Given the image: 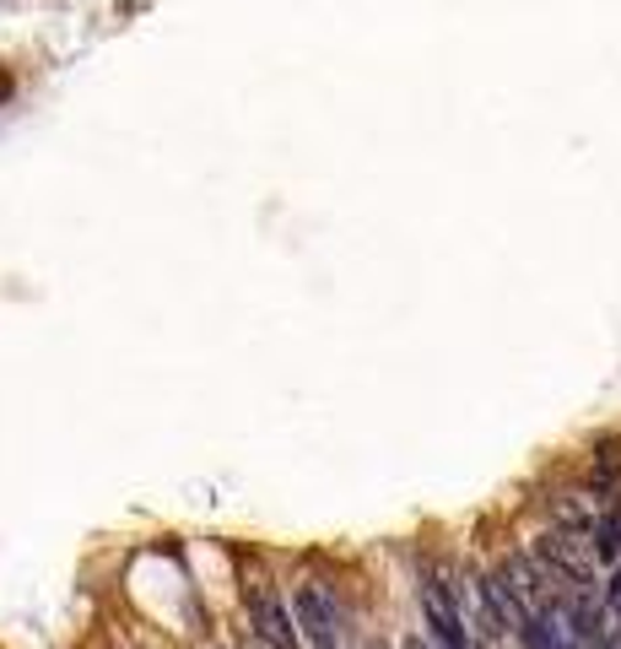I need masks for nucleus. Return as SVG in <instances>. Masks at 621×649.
Wrapping results in <instances>:
<instances>
[{
    "label": "nucleus",
    "mask_w": 621,
    "mask_h": 649,
    "mask_svg": "<svg viewBox=\"0 0 621 649\" xmlns=\"http://www.w3.org/2000/svg\"><path fill=\"white\" fill-rule=\"evenodd\" d=\"M292 617H298V628L309 634L313 645L324 649H335L341 634H346V612H341V601L324 584H298L292 590Z\"/></svg>",
    "instance_id": "f257e3e1"
},
{
    "label": "nucleus",
    "mask_w": 621,
    "mask_h": 649,
    "mask_svg": "<svg viewBox=\"0 0 621 649\" xmlns=\"http://www.w3.org/2000/svg\"><path fill=\"white\" fill-rule=\"evenodd\" d=\"M292 606H281L270 590H254L248 595V628L265 639L270 649H298V634H292Z\"/></svg>",
    "instance_id": "f03ea898"
},
{
    "label": "nucleus",
    "mask_w": 621,
    "mask_h": 649,
    "mask_svg": "<svg viewBox=\"0 0 621 649\" xmlns=\"http://www.w3.org/2000/svg\"><path fill=\"white\" fill-rule=\"evenodd\" d=\"M606 504H611V498H600L595 487L557 493V498H552V525H557V530H584V536H589V530L600 525V515H606Z\"/></svg>",
    "instance_id": "7ed1b4c3"
},
{
    "label": "nucleus",
    "mask_w": 621,
    "mask_h": 649,
    "mask_svg": "<svg viewBox=\"0 0 621 649\" xmlns=\"http://www.w3.org/2000/svg\"><path fill=\"white\" fill-rule=\"evenodd\" d=\"M617 482H621V439H600L595 460H589V487L595 493H611Z\"/></svg>",
    "instance_id": "20e7f679"
},
{
    "label": "nucleus",
    "mask_w": 621,
    "mask_h": 649,
    "mask_svg": "<svg viewBox=\"0 0 621 649\" xmlns=\"http://www.w3.org/2000/svg\"><path fill=\"white\" fill-rule=\"evenodd\" d=\"M589 541H595L600 563H621V504L617 498L606 504V515H600V525L589 530Z\"/></svg>",
    "instance_id": "39448f33"
},
{
    "label": "nucleus",
    "mask_w": 621,
    "mask_h": 649,
    "mask_svg": "<svg viewBox=\"0 0 621 649\" xmlns=\"http://www.w3.org/2000/svg\"><path fill=\"white\" fill-rule=\"evenodd\" d=\"M595 645H600V649H621V612L611 606V601H606V623H600Z\"/></svg>",
    "instance_id": "423d86ee"
}]
</instances>
